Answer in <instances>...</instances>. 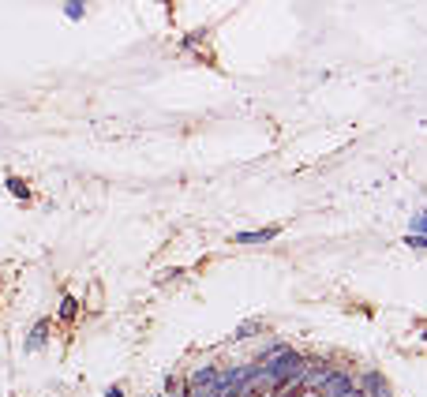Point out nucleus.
Here are the masks:
<instances>
[{
  "instance_id": "nucleus-1",
  "label": "nucleus",
  "mask_w": 427,
  "mask_h": 397,
  "mask_svg": "<svg viewBox=\"0 0 427 397\" xmlns=\"http://www.w3.org/2000/svg\"><path fill=\"white\" fill-rule=\"evenodd\" d=\"M277 236H282V225H266V229H244V233H236L233 240L236 244H244V247H262V244H274Z\"/></svg>"
},
{
  "instance_id": "nucleus-2",
  "label": "nucleus",
  "mask_w": 427,
  "mask_h": 397,
  "mask_svg": "<svg viewBox=\"0 0 427 397\" xmlns=\"http://www.w3.org/2000/svg\"><path fill=\"white\" fill-rule=\"evenodd\" d=\"M360 390H364L367 397H394V393H390V382H386L379 371H367L364 382H360Z\"/></svg>"
},
{
  "instance_id": "nucleus-3",
  "label": "nucleus",
  "mask_w": 427,
  "mask_h": 397,
  "mask_svg": "<svg viewBox=\"0 0 427 397\" xmlns=\"http://www.w3.org/2000/svg\"><path fill=\"white\" fill-rule=\"evenodd\" d=\"M45 341H49V323L45 319H38L34 326H30V334H26V352H38V349H42L45 345Z\"/></svg>"
},
{
  "instance_id": "nucleus-4",
  "label": "nucleus",
  "mask_w": 427,
  "mask_h": 397,
  "mask_svg": "<svg viewBox=\"0 0 427 397\" xmlns=\"http://www.w3.org/2000/svg\"><path fill=\"white\" fill-rule=\"evenodd\" d=\"M4 188H8V195H11V198H19V203H30V188H26V180L8 177V180H4Z\"/></svg>"
},
{
  "instance_id": "nucleus-5",
  "label": "nucleus",
  "mask_w": 427,
  "mask_h": 397,
  "mask_svg": "<svg viewBox=\"0 0 427 397\" xmlns=\"http://www.w3.org/2000/svg\"><path fill=\"white\" fill-rule=\"evenodd\" d=\"M75 315H79V300H75V296H64V300H60V319L72 323Z\"/></svg>"
},
{
  "instance_id": "nucleus-6",
  "label": "nucleus",
  "mask_w": 427,
  "mask_h": 397,
  "mask_svg": "<svg viewBox=\"0 0 427 397\" xmlns=\"http://www.w3.org/2000/svg\"><path fill=\"white\" fill-rule=\"evenodd\" d=\"M206 26H199V30H192V34H184V49H199V45H203L206 42Z\"/></svg>"
},
{
  "instance_id": "nucleus-7",
  "label": "nucleus",
  "mask_w": 427,
  "mask_h": 397,
  "mask_svg": "<svg viewBox=\"0 0 427 397\" xmlns=\"http://www.w3.org/2000/svg\"><path fill=\"white\" fill-rule=\"evenodd\" d=\"M83 8H87V4H83V0H64V16H68V19H75V23H79V19H83V16H87V11H83Z\"/></svg>"
},
{
  "instance_id": "nucleus-8",
  "label": "nucleus",
  "mask_w": 427,
  "mask_h": 397,
  "mask_svg": "<svg viewBox=\"0 0 427 397\" xmlns=\"http://www.w3.org/2000/svg\"><path fill=\"white\" fill-rule=\"evenodd\" d=\"M409 229H412V233H420V236H427V210H420V214L409 221Z\"/></svg>"
},
{
  "instance_id": "nucleus-9",
  "label": "nucleus",
  "mask_w": 427,
  "mask_h": 397,
  "mask_svg": "<svg viewBox=\"0 0 427 397\" xmlns=\"http://www.w3.org/2000/svg\"><path fill=\"white\" fill-rule=\"evenodd\" d=\"M259 330H262V326H259V319H248L244 326L236 330V341H240V337H251V334H259Z\"/></svg>"
},
{
  "instance_id": "nucleus-10",
  "label": "nucleus",
  "mask_w": 427,
  "mask_h": 397,
  "mask_svg": "<svg viewBox=\"0 0 427 397\" xmlns=\"http://www.w3.org/2000/svg\"><path fill=\"white\" fill-rule=\"evenodd\" d=\"M405 244H409V247H420V251H423V247H427V236H420V233H409V236H405Z\"/></svg>"
},
{
  "instance_id": "nucleus-11",
  "label": "nucleus",
  "mask_w": 427,
  "mask_h": 397,
  "mask_svg": "<svg viewBox=\"0 0 427 397\" xmlns=\"http://www.w3.org/2000/svg\"><path fill=\"white\" fill-rule=\"evenodd\" d=\"M105 397H124V390H120V386H109V390H105Z\"/></svg>"
},
{
  "instance_id": "nucleus-12",
  "label": "nucleus",
  "mask_w": 427,
  "mask_h": 397,
  "mask_svg": "<svg viewBox=\"0 0 427 397\" xmlns=\"http://www.w3.org/2000/svg\"><path fill=\"white\" fill-rule=\"evenodd\" d=\"M423 341H427V330H423Z\"/></svg>"
}]
</instances>
